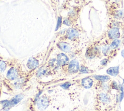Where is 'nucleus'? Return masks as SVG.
<instances>
[{"instance_id":"6e6552de","label":"nucleus","mask_w":124,"mask_h":111,"mask_svg":"<svg viewBox=\"0 0 124 111\" xmlns=\"http://www.w3.org/2000/svg\"><path fill=\"white\" fill-rule=\"evenodd\" d=\"M57 60L60 66V67L66 68L69 63V58L68 56L64 53H60L57 55Z\"/></svg>"},{"instance_id":"f3484780","label":"nucleus","mask_w":124,"mask_h":111,"mask_svg":"<svg viewBox=\"0 0 124 111\" xmlns=\"http://www.w3.org/2000/svg\"><path fill=\"white\" fill-rule=\"evenodd\" d=\"M101 52L102 54L103 55V56L108 57V56L110 54V53L111 51V49L109 45L108 44H104L100 48Z\"/></svg>"},{"instance_id":"423d86ee","label":"nucleus","mask_w":124,"mask_h":111,"mask_svg":"<svg viewBox=\"0 0 124 111\" xmlns=\"http://www.w3.org/2000/svg\"><path fill=\"white\" fill-rule=\"evenodd\" d=\"M79 68L80 65L77 59H74L69 61V64L66 67V70L68 74H74L79 72Z\"/></svg>"},{"instance_id":"c756f323","label":"nucleus","mask_w":124,"mask_h":111,"mask_svg":"<svg viewBox=\"0 0 124 111\" xmlns=\"http://www.w3.org/2000/svg\"><path fill=\"white\" fill-rule=\"evenodd\" d=\"M1 110V109H0V110Z\"/></svg>"},{"instance_id":"9b49d317","label":"nucleus","mask_w":124,"mask_h":111,"mask_svg":"<svg viewBox=\"0 0 124 111\" xmlns=\"http://www.w3.org/2000/svg\"><path fill=\"white\" fill-rule=\"evenodd\" d=\"M121 33L118 27H112L107 32L108 38L111 41L115 39H119Z\"/></svg>"},{"instance_id":"aec40b11","label":"nucleus","mask_w":124,"mask_h":111,"mask_svg":"<svg viewBox=\"0 0 124 111\" xmlns=\"http://www.w3.org/2000/svg\"><path fill=\"white\" fill-rule=\"evenodd\" d=\"M50 69L48 67L47 68H42L40 69L37 73V76L38 77H42L48 74V71Z\"/></svg>"},{"instance_id":"39448f33","label":"nucleus","mask_w":124,"mask_h":111,"mask_svg":"<svg viewBox=\"0 0 124 111\" xmlns=\"http://www.w3.org/2000/svg\"><path fill=\"white\" fill-rule=\"evenodd\" d=\"M50 99L46 94L41 95L36 101V106L37 109L40 111H45L49 105Z\"/></svg>"},{"instance_id":"1a4fd4ad","label":"nucleus","mask_w":124,"mask_h":111,"mask_svg":"<svg viewBox=\"0 0 124 111\" xmlns=\"http://www.w3.org/2000/svg\"><path fill=\"white\" fill-rule=\"evenodd\" d=\"M94 79L92 76H86L81 78L79 81L80 87L84 89H90L94 84Z\"/></svg>"},{"instance_id":"412c9836","label":"nucleus","mask_w":124,"mask_h":111,"mask_svg":"<svg viewBox=\"0 0 124 111\" xmlns=\"http://www.w3.org/2000/svg\"><path fill=\"white\" fill-rule=\"evenodd\" d=\"M110 90H114L117 91H119V85H118L117 83L114 80H110L108 81Z\"/></svg>"},{"instance_id":"393cba45","label":"nucleus","mask_w":124,"mask_h":111,"mask_svg":"<svg viewBox=\"0 0 124 111\" xmlns=\"http://www.w3.org/2000/svg\"><path fill=\"white\" fill-rule=\"evenodd\" d=\"M72 85V83L70 82H66L65 83H62L60 85V86L63 89L67 90L69 88V87Z\"/></svg>"},{"instance_id":"20e7f679","label":"nucleus","mask_w":124,"mask_h":111,"mask_svg":"<svg viewBox=\"0 0 124 111\" xmlns=\"http://www.w3.org/2000/svg\"><path fill=\"white\" fill-rule=\"evenodd\" d=\"M101 55V49H99L98 46L91 45L87 48L85 56L86 58L92 59L95 57H99Z\"/></svg>"},{"instance_id":"c85d7f7f","label":"nucleus","mask_w":124,"mask_h":111,"mask_svg":"<svg viewBox=\"0 0 124 111\" xmlns=\"http://www.w3.org/2000/svg\"><path fill=\"white\" fill-rule=\"evenodd\" d=\"M123 86L124 87V79H123Z\"/></svg>"},{"instance_id":"ddd939ff","label":"nucleus","mask_w":124,"mask_h":111,"mask_svg":"<svg viewBox=\"0 0 124 111\" xmlns=\"http://www.w3.org/2000/svg\"><path fill=\"white\" fill-rule=\"evenodd\" d=\"M57 46L60 50L64 53H69L72 51V48L71 45L66 41H59L57 43Z\"/></svg>"},{"instance_id":"b1692460","label":"nucleus","mask_w":124,"mask_h":111,"mask_svg":"<svg viewBox=\"0 0 124 111\" xmlns=\"http://www.w3.org/2000/svg\"><path fill=\"white\" fill-rule=\"evenodd\" d=\"M110 60V59L108 57H107V58H103V59H102L100 61V64L101 66H103V67H105L106 66L108 63L109 62Z\"/></svg>"},{"instance_id":"4be33fe9","label":"nucleus","mask_w":124,"mask_h":111,"mask_svg":"<svg viewBox=\"0 0 124 111\" xmlns=\"http://www.w3.org/2000/svg\"><path fill=\"white\" fill-rule=\"evenodd\" d=\"M7 67L6 62L2 60H0V74L3 73Z\"/></svg>"},{"instance_id":"7c9ffc66","label":"nucleus","mask_w":124,"mask_h":111,"mask_svg":"<svg viewBox=\"0 0 124 111\" xmlns=\"http://www.w3.org/2000/svg\"></svg>"},{"instance_id":"0eeeda50","label":"nucleus","mask_w":124,"mask_h":111,"mask_svg":"<svg viewBox=\"0 0 124 111\" xmlns=\"http://www.w3.org/2000/svg\"><path fill=\"white\" fill-rule=\"evenodd\" d=\"M93 86L98 92H106L109 93L111 91L108 82H102L95 80Z\"/></svg>"},{"instance_id":"5701e85b","label":"nucleus","mask_w":124,"mask_h":111,"mask_svg":"<svg viewBox=\"0 0 124 111\" xmlns=\"http://www.w3.org/2000/svg\"><path fill=\"white\" fill-rule=\"evenodd\" d=\"M123 16V12L121 10L116 11H115V13L114 14V17L116 19H120Z\"/></svg>"},{"instance_id":"6ab92c4d","label":"nucleus","mask_w":124,"mask_h":111,"mask_svg":"<svg viewBox=\"0 0 124 111\" xmlns=\"http://www.w3.org/2000/svg\"><path fill=\"white\" fill-rule=\"evenodd\" d=\"M121 43V40L119 39H115L112 40L109 46L111 50H116L120 46Z\"/></svg>"},{"instance_id":"a878e982","label":"nucleus","mask_w":124,"mask_h":111,"mask_svg":"<svg viewBox=\"0 0 124 111\" xmlns=\"http://www.w3.org/2000/svg\"><path fill=\"white\" fill-rule=\"evenodd\" d=\"M61 22H62V18L61 17H59L58 18V23H57V27H56V30L58 29L61 26Z\"/></svg>"},{"instance_id":"2eb2a0df","label":"nucleus","mask_w":124,"mask_h":111,"mask_svg":"<svg viewBox=\"0 0 124 111\" xmlns=\"http://www.w3.org/2000/svg\"><path fill=\"white\" fill-rule=\"evenodd\" d=\"M92 76L94 80L102 82H108L111 79L108 75H93Z\"/></svg>"},{"instance_id":"a211bd4d","label":"nucleus","mask_w":124,"mask_h":111,"mask_svg":"<svg viewBox=\"0 0 124 111\" xmlns=\"http://www.w3.org/2000/svg\"><path fill=\"white\" fill-rule=\"evenodd\" d=\"M93 72V71L90 70L87 66L82 64L80 66V68L79 70V74H89L92 73Z\"/></svg>"},{"instance_id":"4468645a","label":"nucleus","mask_w":124,"mask_h":111,"mask_svg":"<svg viewBox=\"0 0 124 111\" xmlns=\"http://www.w3.org/2000/svg\"><path fill=\"white\" fill-rule=\"evenodd\" d=\"M120 67L119 66L111 67L106 70V73L108 75L117 76L119 74Z\"/></svg>"},{"instance_id":"bb28decb","label":"nucleus","mask_w":124,"mask_h":111,"mask_svg":"<svg viewBox=\"0 0 124 111\" xmlns=\"http://www.w3.org/2000/svg\"><path fill=\"white\" fill-rule=\"evenodd\" d=\"M121 54L122 56V57H123V58L124 59V49H123V50L121 51Z\"/></svg>"},{"instance_id":"dca6fc26","label":"nucleus","mask_w":124,"mask_h":111,"mask_svg":"<svg viewBox=\"0 0 124 111\" xmlns=\"http://www.w3.org/2000/svg\"><path fill=\"white\" fill-rule=\"evenodd\" d=\"M48 67L52 70H57L59 67H60L57 59L52 58L49 60L48 62Z\"/></svg>"},{"instance_id":"f8f14e48","label":"nucleus","mask_w":124,"mask_h":111,"mask_svg":"<svg viewBox=\"0 0 124 111\" xmlns=\"http://www.w3.org/2000/svg\"><path fill=\"white\" fill-rule=\"evenodd\" d=\"M26 66L29 70H33L39 66V61L35 57H30L27 61Z\"/></svg>"},{"instance_id":"f03ea898","label":"nucleus","mask_w":124,"mask_h":111,"mask_svg":"<svg viewBox=\"0 0 124 111\" xmlns=\"http://www.w3.org/2000/svg\"><path fill=\"white\" fill-rule=\"evenodd\" d=\"M96 106L105 107L111 103V98L109 93L106 92H98L95 96Z\"/></svg>"},{"instance_id":"cd10ccee","label":"nucleus","mask_w":124,"mask_h":111,"mask_svg":"<svg viewBox=\"0 0 124 111\" xmlns=\"http://www.w3.org/2000/svg\"><path fill=\"white\" fill-rule=\"evenodd\" d=\"M71 111H77V109H74L71 110Z\"/></svg>"},{"instance_id":"9d476101","label":"nucleus","mask_w":124,"mask_h":111,"mask_svg":"<svg viewBox=\"0 0 124 111\" xmlns=\"http://www.w3.org/2000/svg\"><path fill=\"white\" fill-rule=\"evenodd\" d=\"M65 37L72 41H76L78 40L79 37V34L77 30L73 28H69L66 32Z\"/></svg>"},{"instance_id":"f257e3e1","label":"nucleus","mask_w":124,"mask_h":111,"mask_svg":"<svg viewBox=\"0 0 124 111\" xmlns=\"http://www.w3.org/2000/svg\"><path fill=\"white\" fill-rule=\"evenodd\" d=\"M24 97V95L23 93H19L16 95L10 100H3L0 101V105L1 106V110L4 111L9 110L11 108L20 102Z\"/></svg>"},{"instance_id":"7ed1b4c3","label":"nucleus","mask_w":124,"mask_h":111,"mask_svg":"<svg viewBox=\"0 0 124 111\" xmlns=\"http://www.w3.org/2000/svg\"><path fill=\"white\" fill-rule=\"evenodd\" d=\"M6 77L8 80L10 81H13L21 77H22L21 70L17 66H12L7 71Z\"/></svg>"}]
</instances>
